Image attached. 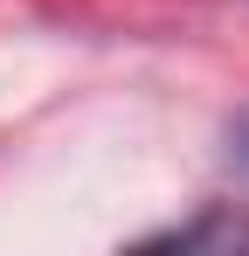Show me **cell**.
I'll return each instance as SVG.
<instances>
[{
    "mask_svg": "<svg viewBox=\"0 0 249 256\" xmlns=\"http://www.w3.org/2000/svg\"><path fill=\"white\" fill-rule=\"evenodd\" d=\"M152 242H173V250H201V242H214V250H242V242H249V222H236V214H214V222H180V228H160Z\"/></svg>",
    "mask_w": 249,
    "mask_h": 256,
    "instance_id": "1",
    "label": "cell"
},
{
    "mask_svg": "<svg viewBox=\"0 0 249 256\" xmlns=\"http://www.w3.org/2000/svg\"><path fill=\"white\" fill-rule=\"evenodd\" d=\"M242 166H249V125H242Z\"/></svg>",
    "mask_w": 249,
    "mask_h": 256,
    "instance_id": "2",
    "label": "cell"
}]
</instances>
